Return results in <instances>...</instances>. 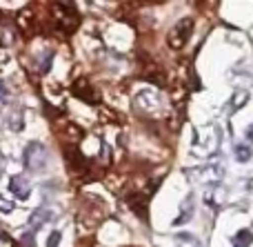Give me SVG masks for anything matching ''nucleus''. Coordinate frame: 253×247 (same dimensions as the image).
Masks as SVG:
<instances>
[{
	"label": "nucleus",
	"mask_w": 253,
	"mask_h": 247,
	"mask_svg": "<svg viewBox=\"0 0 253 247\" xmlns=\"http://www.w3.org/2000/svg\"><path fill=\"white\" fill-rule=\"evenodd\" d=\"M51 218H53V212H51L49 207H44V205H42V207H38L34 214H31L29 225H31V230H38V227H42L44 223L51 221Z\"/></svg>",
	"instance_id": "nucleus-7"
},
{
	"label": "nucleus",
	"mask_w": 253,
	"mask_h": 247,
	"mask_svg": "<svg viewBox=\"0 0 253 247\" xmlns=\"http://www.w3.org/2000/svg\"><path fill=\"white\" fill-rule=\"evenodd\" d=\"M0 36H2V38H0V43L2 45H11L13 43V31L9 29V27H0Z\"/></svg>",
	"instance_id": "nucleus-14"
},
{
	"label": "nucleus",
	"mask_w": 253,
	"mask_h": 247,
	"mask_svg": "<svg viewBox=\"0 0 253 247\" xmlns=\"http://www.w3.org/2000/svg\"><path fill=\"white\" fill-rule=\"evenodd\" d=\"M191 34H193V20H191V18H180V20L169 29L167 43H169L171 49H175V51H178V49H182L184 45L189 43Z\"/></svg>",
	"instance_id": "nucleus-3"
},
{
	"label": "nucleus",
	"mask_w": 253,
	"mask_h": 247,
	"mask_svg": "<svg viewBox=\"0 0 253 247\" xmlns=\"http://www.w3.org/2000/svg\"><path fill=\"white\" fill-rule=\"evenodd\" d=\"M71 94H74L76 98H80V100L89 102V105H96L98 102V96L96 92H93L91 83H89L87 78H78L74 85H71Z\"/></svg>",
	"instance_id": "nucleus-4"
},
{
	"label": "nucleus",
	"mask_w": 253,
	"mask_h": 247,
	"mask_svg": "<svg viewBox=\"0 0 253 247\" xmlns=\"http://www.w3.org/2000/svg\"><path fill=\"white\" fill-rule=\"evenodd\" d=\"M20 245L22 247H36V243H34V232H29V234H25L20 239Z\"/></svg>",
	"instance_id": "nucleus-19"
},
{
	"label": "nucleus",
	"mask_w": 253,
	"mask_h": 247,
	"mask_svg": "<svg viewBox=\"0 0 253 247\" xmlns=\"http://www.w3.org/2000/svg\"><path fill=\"white\" fill-rule=\"evenodd\" d=\"M11 209H13V203H11V200H7L2 194H0V212H2V214H9Z\"/></svg>",
	"instance_id": "nucleus-17"
},
{
	"label": "nucleus",
	"mask_w": 253,
	"mask_h": 247,
	"mask_svg": "<svg viewBox=\"0 0 253 247\" xmlns=\"http://www.w3.org/2000/svg\"><path fill=\"white\" fill-rule=\"evenodd\" d=\"M7 102H9V89H7V85L0 80V109H2Z\"/></svg>",
	"instance_id": "nucleus-15"
},
{
	"label": "nucleus",
	"mask_w": 253,
	"mask_h": 247,
	"mask_svg": "<svg viewBox=\"0 0 253 247\" xmlns=\"http://www.w3.org/2000/svg\"><path fill=\"white\" fill-rule=\"evenodd\" d=\"M22 160H25V167L29 169V172L34 174H40L44 167H47V160H49V154H47V147L42 145V143H29V145L25 147V156H22Z\"/></svg>",
	"instance_id": "nucleus-2"
},
{
	"label": "nucleus",
	"mask_w": 253,
	"mask_h": 247,
	"mask_svg": "<svg viewBox=\"0 0 253 247\" xmlns=\"http://www.w3.org/2000/svg\"><path fill=\"white\" fill-rule=\"evenodd\" d=\"M247 138L253 141V125H249V129H247Z\"/></svg>",
	"instance_id": "nucleus-20"
},
{
	"label": "nucleus",
	"mask_w": 253,
	"mask_h": 247,
	"mask_svg": "<svg viewBox=\"0 0 253 247\" xmlns=\"http://www.w3.org/2000/svg\"><path fill=\"white\" fill-rule=\"evenodd\" d=\"M233 243H236V247H249L253 243V234L249 230H240L236 234V239H233Z\"/></svg>",
	"instance_id": "nucleus-11"
},
{
	"label": "nucleus",
	"mask_w": 253,
	"mask_h": 247,
	"mask_svg": "<svg viewBox=\"0 0 253 247\" xmlns=\"http://www.w3.org/2000/svg\"><path fill=\"white\" fill-rule=\"evenodd\" d=\"M191 216H193V194H189V198L182 203V209H180V216L173 221V225H175V227L182 225V223H184V221H189Z\"/></svg>",
	"instance_id": "nucleus-9"
},
{
	"label": "nucleus",
	"mask_w": 253,
	"mask_h": 247,
	"mask_svg": "<svg viewBox=\"0 0 253 247\" xmlns=\"http://www.w3.org/2000/svg\"><path fill=\"white\" fill-rule=\"evenodd\" d=\"M236 160L238 163H249L251 160V156H253V151H251V147L249 145H236Z\"/></svg>",
	"instance_id": "nucleus-10"
},
{
	"label": "nucleus",
	"mask_w": 253,
	"mask_h": 247,
	"mask_svg": "<svg viewBox=\"0 0 253 247\" xmlns=\"http://www.w3.org/2000/svg\"><path fill=\"white\" fill-rule=\"evenodd\" d=\"M9 190H11V194L20 200H27L29 194H31V185L25 176H11V181H9Z\"/></svg>",
	"instance_id": "nucleus-5"
},
{
	"label": "nucleus",
	"mask_w": 253,
	"mask_h": 247,
	"mask_svg": "<svg viewBox=\"0 0 253 247\" xmlns=\"http://www.w3.org/2000/svg\"><path fill=\"white\" fill-rule=\"evenodd\" d=\"M175 241H178V247H198V239L191 234H178Z\"/></svg>",
	"instance_id": "nucleus-12"
},
{
	"label": "nucleus",
	"mask_w": 253,
	"mask_h": 247,
	"mask_svg": "<svg viewBox=\"0 0 253 247\" xmlns=\"http://www.w3.org/2000/svg\"><path fill=\"white\" fill-rule=\"evenodd\" d=\"M129 205H131V209H133V212L142 218V221H147V218H149V212H147L149 196L147 194H138V192H133V194L129 196Z\"/></svg>",
	"instance_id": "nucleus-6"
},
{
	"label": "nucleus",
	"mask_w": 253,
	"mask_h": 247,
	"mask_svg": "<svg viewBox=\"0 0 253 247\" xmlns=\"http://www.w3.org/2000/svg\"><path fill=\"white\" fill-rule=\"evenodd\" d=\"M58 245H60V232H51L49 241H47V247H58Z\"/></svg>",
	"instance_id": "nucleus-18"
},
{
	"label": "nucleus",
	"mask_w": 253,
	"mask_h": 247,
	"mask_svg": "<svg viewBox=\"0 0 253 247\" xmlns=\"http://www.w3.org/2000/svg\"><path fill=\"white\" fill-rule=\"evenodd\" d=\"M9 127H11L13 132H20L22 129V111H13V114L9 116Z\"/></svg>",
	"instance_id": "nucleus-13"
},
{
	"label": "nucleus",
	"mask_w": 253,
	"mask_h": 247,
	"mask_svg": "<svg viewBox=\"0 0 253 247\" xmlns=\"http://www.w3.org/2000/svg\"><path fill=\"white\" fill-rule=\"evenodd\" d=\"M247 98H249V94L247 92H240V94H236L233 96V109H238V107H242L247 102Z\"/></svg>",
	"instance_id": "nucleus-16"
},
{
	"label": "nucleus",
	"mask_w": 253,
	"mask_h": 247,
	"mask_svg": "<svg viewBox=\"0 0 253 247\" xmlns=\"http://www.w3.org/2000/svg\"><path fill=\"white\" fill-rule=\"evenodd\" d=\"M53 18H56V25L65 29L67 34H74L80 25V13L76 11L74 2H56L53 4Z\"/></svg>",
	"instance_id": "nucleus-1"
},
{
	"label": "nucleus",
	"mask_w": 253,
	"mask_h": 247,
	"mask_svg": "<svg viewBox=\"0 0 253 247\" xmlns=\"http://www.w3.org/2000/svg\"><path fill=\"white\" fill-rule=\"evenodd\" d=\"M144 78L151 80V83H153V85H158V87H165V85H167V76H165V71H162L160 67L156 65V62H149V65H147Z\"/></svg>",
	"instance_id": "nucleus-8"
}]
</instances>
